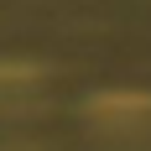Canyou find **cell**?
I'll use <instances>...</instances> for the list:
<instances>
[{"label": "cell", "instance_id": "cell-1", "mask_svg": "<svg viewBox=\"0 0 151 151\" xmlns=\"http://www.w3.org/2000/svg\"><path fill=\"white\" fill-rule=\"evenodd\" d=\"M83 115L94 125H136V120L151 115V94L146 89H104L83 104Z\"/></svg>", "mask_w": 151, "mask_h": 151}, {"label": "cell", "instance_id": "cell-2", "mask_svg": "<svg viewBox=\"0 0 151 151\" xmlns=\"http://www.w3.org/2000/svg\"><path fill=\"white\" fill-rule=\"evenodd\" d=\"M31 83H42L37 58H0V89H31Z\"/></svg>", "mask_w": 151, "mask_h": 151}]
</instances>
